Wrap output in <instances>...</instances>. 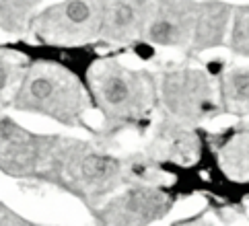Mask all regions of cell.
Here are the masks:
<instances>
[{
	"label": "cell",
	"mask_w": 249,
	"mask_h": 226,
	"mask_svg": "<svg viewBox=\"0 0 249 226\" xmlns=\"http://www.w3.org/2000/svg\"><path fill=\"white\" fill-rule=\"evenodd\" d=\"M37 2H0V29L21 35L31 29L33 17L37 15Z\"/></svg>",
	"instance_id": "13"
},
{
	"label": "cell",
	"mask_w": 249,
	"mask_h": 226,
	"mask_svg": "<svg viewBox=\"0 0 249 226\" xmlns=\"http://www.w3.org/2000/svg\"><path fill=\"white\" fill-rule=\"evenodd\" d=\"M89 88L109 132L140 128L157 105V80L146 70L99 60L89 70Z\"/></svg>",
	"instance_id": "1"
},
{
	"label": "cell",
	"mask_w": 249,
	"mask_h": 226,
	"mask_svg": "<svg viewBox=\"0 0 249 226\" xmlns=\"http://www.w3.org/2000/svg\"><path fill=\"white\" fill-rule=\"evenodd\" d=\"M43 181L95 204L126 181V162L97 144L58 138Z\"/></svg>",
	"instance_id": "2"
},
{
	"label": "cell",
	"mask_w": 249,
	"mask_h": 226,
	"mask_svg": "<svg viewBox=\"0 0 249 226\" xmlns=\"http://www.w3.org/2000/svg\"><path fill=\"white\" fill-rule=\"evenodd\" d=\"M220 167L231 177L249 175V128L229 136L220 148Z\"/></svg>",
	"instance_id": "12"
},
{
	"label": "cell",
	"mask_w": 249,
	"mask_h": 226,
	"mask_svg": "<svg viewBox=\"0 0 249 226\" xmlns=\"http://www.w3.org/2000/svg\"><path fill=\"white\" fill-rule=\"evenodd\" d=\"M220 111L247 115L249 113V66H235L222 72L218 83Z\"/></svg>",
	"instance_id": "11"
},
{
	"label": "cell",
	"mask_w": 249,
	"mask_h": 226,
	"mask_svg": "<svg viewBox=\"0 0 249 226\" xmlns=\"http://www.w3.org/2000/svg\"><path fill=\"white\" fill-rule=\"evenodd\" d=\"M233 21V4L229 2H198L190 52L200 53L218 48L227 41Z\"/></svg>",
	"instance_id": "10"
},
{
	"label": "cell",
	"mask_w": 249,
	"mask_h": 226,
	"mask_svg": "<svg viewBox=\"0 0 249 226\" xmlns=\"http://www.w3.org/2000/svg\"><path fill=\"white\" fill-rule=\"evenodd\" d=\"M198 2H153L142 39L155 48L190 50Z\"/></svg>",
	"instance_id": "7"
},
{
	"label": "cell",
	"mask_w": 249,
	"mask_h": 226,
	"mask_svg": "<svg viewBox=\"0 0 249 226\" xmlns=\"http://www.w3.org/2000/svg\"><path fill=\"white\" fill-rule=\"evenodd\" d=\"M105 2L97 0H68L48 6L33 17L31 31L41 41L58 45L89 43L99 39Z\"/></svg>",
	"instance_id": "5"
},
{
	"label": "cell",
	"mask_w": 249,
	"mask_h": 226,
	"mask_svg": "<svg viewBox=\"0 0 249 226\" xmlns=\"http://www.w3.org/2000/svg\"><path fill=\"white\" fill-rule=\"evenodd\" d=\"M229 48L237 56L249 58V4L239 6L233 11V21H231V33H229Z\"/></svg>",
	"instance_id": "14"
},
{
	"label": "cell",
	"mask_w": 249,
	"mask_h": 226,
	"mask_svg": "<svg viewBox=\"0 0 249 226\" xmlns=\"http://www.w3.org/2000/svg\"><path fill=\"white\" fill-rule=\"evenodd\" d=\"M157 103L161 105L165 120L183 125L210 120L220 109L210 74L192 66L169 70L157 80Z\"/></svg>",
	"instance_id": "4"
},
{
	"label": "cell",
	"mask_w": 249,
	"mask_h": 226,
	"mask_svg": "<svg viewBox=\"0 0 249 226\" xmlns=\"http://www.w3.org/2000/svg\"><path fill=\"white\" fill-rule=\"evenodd\" d=\"M173 197L159 187H132L97 210L99 226H148L171 210Z\"/></svg>",
	"instance_id": "6"
},
{
	"label": "cell",
	"mask_w": 249,
	"mask_h": 226,
	"mask_svg": "<svg viewBox=\"0 0 249 226\" xmlns=\"http://www.w3.org/2000/svg\"><path fill=\"white\" fill-rule=\"evenodd\" d=\"M11 107L74 128L85 120L89 99L72 72L52 62H31L11 97Z\"/></svg>",
	"instance_id": "3"
},
{
	"label": "cell",
	"mask_w": 249,
	"mask_h": 226,
	"mask_svg": "<svg viewBox=\"0 0 249 226\" xmlns=\"http://www.w3.org/2000/svg\"><path fill=\"white\" fill-rule=\"evenodd\" d=\"M148 152L155 160H173L190 165L200 155V140L192 125H183L171 120H165L157 125Z\"/></svg>",
	"instance_id": "9"
},
{
	"label": "cell",
	"mask_w": 249,
	"mask_h": 226,
	"mask_svg": "<svg viewBox=\"0 0 249 226\" xmlns=\"http://www.w3.org/2000/svg\"><path fill=\"white\" fill-rule=\"evenodd\" d=\"M153 2H105L99 39L107 45H130L142 39Z\"/></svg>",
	"instance_id": "8"
},
{
	"label": "cell",
	"mask_w": 249,
	"mask_h": 226,
	"mask_svg": "<svg viewBox=\"0 0 249 226\" xmlns=\"http://www.w3.org/2000/svg\"><path fill=\"white\" fill-rule=\"evenodd\" d=\"M0 226H29V222H25L21 216H17L11 208L0 204Z\"/></svg>",
	"instance_id": "15"
},
{
	"label": "cell",
	"mask_w": 249,
	"mask_h": 226,
	"mask_svg": "<svg viewBox=\"0 0 249 226\" xmlns=\"http://www.w3.org/2000/svg\"><path fill=\"white\" fill-rule=\"evenodd\" d=\"M188 226H198V224H188Z\"/></svg>",
	"instance_id": "16"
}]
</instances>
